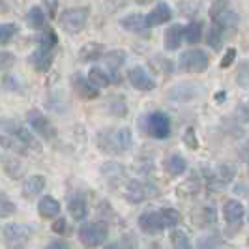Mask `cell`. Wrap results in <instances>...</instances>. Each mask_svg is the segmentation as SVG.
<instances>
[{"mask_svg":"<svg viewBox=\"0 0 249 249\" xmlns=\"http://www.w3.org/2000/svg\"><path fill=\"white\" fill-rule=\"evenodd\" d=\"M215 182H219V186H227L229 182H232L234 180V176H236V169L232 167V165H219L217 169H215Z\"/></svg>","mask_w":249,"mask_h":249,"instance_id":"484cf974","label":"cell"},{"mask_svg":"<svg viewBox=\"0 0 249 249\" xmlns=\"http://www.w3.org/2000/svg\"><path fill=\"white\" fill-rule=\"evenodd\" d=\"M127 81H129V85L135 88V90H141V92H148V90H154V87H156L154 79L150 77V73L142 66L131 68L127 71Z\"/></svg>","mask_w":249,"mask_h":249,"instance_id":"9c48e42d","label":"cell"},{"mask_svg":"<svg viewBox=\"0 0 249 249\" xmlns=\"http://www.w3.org/2000/svg\"><path fill=\"white\" fill-rule=\"evenodd\" d=\"M227 10H231V2L229 0H213L212 8H210V17L215 19L219 13L227 12Z\"/></svg>","mask_w":249,"mask_h":249,"instance_id":"ab89813d","label":"cell"},{"mask_svg":"<svg viewBox=\"0 0 249 249\" xmlns=\"http://www.w3.org/2000/svg\"><path fill=\"white\" fill-rule=\"evenodd\" d=\"M197 248L199 249H221L223 248V240L219 236H215V234H206V236L199 238Z\"/></svg>","mask_w":249,"mask_h":249,"instance_id":"1f68e13d","label":"cell"},{"mask_svg":"<svg viewBox=\"0 0 249 249\" xmlns=\"http://www.w3.org/2000/svg\"><path fill=\"white\" fill-rule=\"evenodd\" d=\"M163 215V221H165V227H176V225L182 221V215H180V212L178 210H175V208H163V210H160Z\"/></svg>","mask_w":249,"mask_h":249,"instance_id":"8d00e7d4","label":"cell"},{"mask_svg":"<svg viewBox=\"0 0 249 249\" xmlns=\"http://www.w3.org/2000/svg\"><path fill=\"white\" fill-rule=\"evenodd\" d=\"M182 37H184V28L180 25H173L167 28L165 37H163V45L167 51H176L182 43Z\"/></svg>","mask_w":249,"mask_h":249,"instance_id":"ffe728a7","label":"cell"},{"mask_svg":"<svg viewBox=\"0 0 249 249\" xmlns=\"http://www.w3.org/2000/svg\"><path fill=\"white\" fill-rule=\"evenodd\" d=\"M32 236V229L23 223H10L4 227V242L8 249H23Z\"/></svg>","mask_w":249,"mask_h":249,"instance_id":"5b68a950","label":"cell"},{"mask_svg":"<svg viewBox=\"0 0 249 249\" xmlns=\"http://www.w3.org/2000/svg\"><path fill=\"white\" fill-rule=\"evenodd\" d=\"M244 215H246V208L242 206L240 200L231 199L223 204V217L227 223H240Z\"/></svg>","mask_w":249,"mask_h":249,"instance_id":"ac0fdd59","label":"cell"},{"mask_svg":"<svg viewBox=\"0 0 249 249\" xmlns=\"http://www.w3.org/2000/svg\"><path fill=\"white\" fill-rule=\"evenodd\" d=\"M131 142H133V137H131L129 127L103 129L98 133V146L105 154H112V156L124 154L131 148Z\"/></svg>","mask_w":249,"mask_h":249,"instance_id":"6da1fadb","label":"cell"},{"mask_svg":"<svg viewBox=\"0 0 249 249\" xmlns=\"http://www.w3.org/2000/svg\"><path fill=\"white\" fill-rule=\"evenodd\" d=\"M225 98H227V92H225V90H219V92H217V94L213 96V100L217 101V103H223Z\"/></svg>","mask_w":249,"mask_h":249,"instance_id":"c3c4849f","label":"cell"},{"mask_svg":"<svg viewBox=\"0 0 249 249\" xmlns=\"http://www.w3.org/2000/svg\"><path fill=\"white\" fill-rule=\"evenodd\" d=\"M173 17V12H171V8H169V4H165V2H160L152 12L146 15V23L148 26H160V25H165V23H169V19Z\"/></svg>","mask_w":249,"mask_h":249,"instance_id":"2e32d148","label":"cell"},{"mask_svg":"<svg viewBox=\"0 0 249 249\" xmlns=\"http://www.w3.org/2000/svg\"><path fill=\"white\" fill-rule=\"evenodd\" d=\"M68 210L71 213L75 221H83L88 213V206H87V199L83 193H75L70 197V202H68Z\"/></svg>","mask_w":249,"mask_h":249,"instance_id":"e0dca14e","label":"cell"},{"mask_svg":"<svg viewBox=\"0 0 249 249\" xmlns=\"http://www.w3.org/2000/svg\"><path fill=\"white\" fill-rule=\"evenodd\" d=\"M37 212L43 219H49V217H56L60 213V202L54 199V197H43V199L37 202Z\"/></svg>","mask_w":249,"mask_h":249,"instance_id":"44dd1931","label":"cell"},{"mask_svg":"<svg viewBox=\"0 0 249 249\" xmlns=\"http://www.w3.org/2000/svg\"><path fill=\"white\" fill-rule=\"evenodd\" d=\"M68 231V221L64 219V217H58L54 223H53V232H56V234H64Z\"/></svg>","mask_w":249,"mask_h":249,"instance_id":"bcb514c9","label":"cell"},{"mask_svg":"<svg viewBox=\"0 0 249 249\" xmlns=\"http://www.w3.org/2000/svg\"><path fill=\"white\" fill-rule=\"evenodd\" d=\"M17 34V26L13 23H2L0 25V45H8Z\"/></svg>","mask_w":249,"mask_h":249,"instance_id":"e575fe53","label":"cell"},{"mask_svg":"<svg viewBox=\"0 0 249 249\" xmlns=\"http://www.w3.org/2000/svg\"><path fill=\"white\" fill-rule=\"evenodd\" d=\"M0 127H2V131L6 133V135H10V137L17 139L21 144H25L28 150H36V152H41V146H39V142H37L34 135L26 129L25 125H21L19 122H15L12 118H2L0 120Z\"/></svg>","mask_w":249,"mask_h":249,"instance_id":"7a4b0ae2","label":"cell"},{"mask_svg":"<svg viewBox=\"0 0 249 249\" xmlns=\"http://www.w3.org/2000/svg\"><path fill=\"white\" fill-rule=\"evenodd\" d=\"M103 51H105V45L103 43H98V41H88L85 43L81 49H79V60L81 62H96L103 58Z\"/></svg>","mask_w":249,"mask_h":249,"instance_id":"9a60e30c","label":"cell"},{"mask_svg":"<svg viewBox=\"0 0 249 249\" xmlns=\"http://www.w3.org/2000/svg\"><path fill=\"white\" fill-rule=\"evenodd\" d=\"M53 58H54V51L37 47V49L28 56V62H30L32 68H36L37 71H49L51 64H53Z\"/></svg>","mask_w":249,"mask_h":249,"instance_id":"4fadbf2b","label":"cell"},{"mask_svg":"<svg viewBox=\"0 0 249 249\" xmlns=\"http://www.w3.org/2000/svg\"><path fill=\"white\" fill-rule=\"evenodd\" d=\"M88 8H73V10H66L60 15V25L68 34H79L88 23Z\"/></svg>","mask_w":249,"mask_h":249,"instance_id":"52a82bcc","label":"cell"},{"mask_svg":"<svg viewBox=\"0 0 249 249\" xmlns=\"http://www.w3.org/2000/svg\"><path fill=\"white\" fill-rule=\"evenodd\" d=\"M26 122H28V125H30L41 139H45V141H54V139H56V129H54V125L51 124L49 118L41 111L30 109V111L26 112Z\"/></svg>","mask_w":249,"mask_h":249,"instance_id":"ba28073f","label":"cell"},{"mask_svg":"<svg viewBox=\"0 0 249 249\" xmlns=\"http://www.w3.org/2000/svg\"><path fill=\"white\" fill-rule=\"evenodd\" d=\"M58 45V37H56V32L54 30H45V32H41L39 37H37V47H41V49H49V51H54V47Z\"/></svg>","mask_w":249,"mask_h":249,"instance_id":"f1b7e54d","label":"cell"},{"mask_svg":"<svg viewBox=\"0 0 249 249\" xmlns=\"http://www.w3.org/2000/svg\"><path fill=\"white\" fill-rule=\"evenodd\" d=\"M234 58H236V49H234V47L227 49V51H225V56L221 58V68H223V70H227L231 64L234 62Z\"/></svg>","mask_w":249,"mask_h":249,"instance_id":"ee69618b","label":"cell"},{"mask_svg":"<svg viewBox=\"0 0 249 249\" xmlns=\"http://www.w3.org/2000/svg\"><path fill=\"white\" fill-rule=\"evenodd\" d=\"M0 146L12 150V152H15V154H23V156L28 152V148H26L25 144H21L17 139L10 137V135H0Z\"/></svg>","mask_w":249,"mask_h":249,"instance_id":"4dcf8cb0","label":"cell"},{"mask_svg":"<svg viewBox=\"0 0 249 249\" xmlns=\"http://www.w3.org/2000/svg\"><path fill=\"white\" fill-rule=\"evenodd\" d=\"M26 23H28L30 28H34V30H39V28L45 26V13L41 12L39 6L30 8V12H28V15H26Z\"/></svg>","mask_w":249,"mask_h":249,"instance_id":"4316f807","label":"cell"},{"mask_svg":"<svg viewBox=\"0 0 249 249\" xmlns=\"http://www.w3.org/2000/svg\"><path fill=\"white\" fill-rule=\"evenodd\" d=\"M184 142H186L189 148H197L199 146V142H197V139H195V131H193V127H189L186 133H184Z\"/></svg>","mask_w":249,"mask_h":249,"instance_id":"f6af8a7d","label":"cell"},{"mask_svg":"<svg viewBox=\"0 0 249 249\" xmlns=\"http://www.w3.org/2000/svg\"><path fill=\"white\" fill-rule=\"evenodd\" d=\"M180 70L186 71V73H202L208 70V64H210V58L204 51L200 49H189L186 53L180 54Z\"/></svg>","mask_w":249,"mask_h":249,"instance_id":"277c9868","label":"cell"},{"mask_svg":"<svg viewBox=\"0 0 249 249\" xmlns=\"http://www.w3.org/2000/svg\"><path fill=\"white\" fill-rule=\"evenodd\" d=\"M184 39H186L187 43H191V45L199 43L200 39H202V25L197 23V21L189 23V25L184 28Z\"/></svg>","mask_w":249,"mask_h":249,"instance_id":"83f0119b","label":"cell"},{"mask_svg":"<svg viewBox=\"0 0 249 249\" xmlns=\"http://www.w3.org/2000/svg\"><path fill=\"white\" fill-rule=\"evenodd\" d=\"M103 176L109 180V182H116L120 178H124V167L118 165V163H105L103 169H101Z\"/></svg>","mask_w":249,"mask_h":249,"instance_id":"f546056e","label":"cell"},{"mask_svg":"<svg viewBox=\"0 0 249 249\" xmlns=\"http://www.w3.org/2000/svg\"><path fill=\"white\" fill-rule=\"evenodd\" d=\"M2 87L8 92H13V94H23L25 92V85L19 81V77H13V75H6L2 79Z\"/></svg>","mask_w":249,"mask_h":249,"instance_id":"d6a6232c","label":"cell"},{"mask_svg":"<svg viewBox=\"0 0 249 249\" xmlns=\"http://www.w3.org/2000/svg\"><path fill=\"white\" fill-rule=\"evenodd\" d=\"M171 242H173V248L175 249H193L187 234H184L182 231H173L171 232Z\"/></svg>","mask_w":249,"mask_h":249,"instance_id":"d590c367","label":"cell"},{"mask_svg":"<svg viewBox=\"0 0 249 249\" xmlns=\"http://www.w3.org/2000/svg\"><path fill=\"white\" fill-rule=\"evenodd\" d=\"M139 229L146 234H160L165 229L161 212H144L139 215Z\"/></svg>","mask_w":249,"mask_h":249,"instance_id":"30bf717a","label":"cell"},{"mask_svg":"<svg viewBox=\"0 0 249 249\" xmlns=\"http://www.w3.org/2000/svg\"><path fill=\"white\" fill-rule=\"evenodd\" d=\"M15 213V204H13L8 195L0 193V217H8Z\"/></svg>","mask_w":249,"mask_h":249,"instance_id":"f35d334b","label":"cell"},{"mask_svg":"<svg viewBox=\"0 0 249 249\" xmlns=\"http://www.w3.org/2000/svg\"><path fill=\"white\" fill-rule=\"evenodd\" d=\"M109 234L107 225L101 221H94V223H85L79 229V240L85 248H98L101 246Z\"/></svg>","mask_w":249,"mask_h":249,"instance_id":"3957f363","label":"cell"},{"mask_svg":"<svg viewBox=\"0 0 249 249\" xmlns=\"http://www.w3.org/2000/svg\"><path fill=\"white\" fill-rule=\"evenodd\" d=\"M47 249H70V246L66 244V242H60V240H56V242H51Z\"/></svg>","mask_w":249,"mask_h":249,"instance_id":"7dc6e473","label":"cell"},{"mask_svg":"<svg viewBox=\"0 0 249 249\" xmlns=\"http://www.w3.org/2000/svg\"><path fill=\"white\" fill-rule=\"evenodd\" d=\"M71 87H73L75 94L83 100H96L100 96V88H96L90 81L88 77H83L81 73H75L71 77Z\"/></svg>","mask_w":249,"mask_h":249,"instance_id":"8fae6325","label":"cell"},{"mask_svg":"<svg viewBox=\"0 0 249 249\" xmlns=\"http://www.w3.org/2000/svg\"><path fill=\"white\" fill-rule=\"evenodd\" d=\"M120 26L127 32H133V34H146L150 28L148 23H146V15H141V13L125 15L124 19L120 21Z\"/></svg>","mask_w":249,"mask_h":249,"instance_id":"7c38bea8","label":"cell"},{"mask_svg":"<svg viewBox=\"0 0 249 249\" xmlns=\"http://www.w3.org/2000/svg\"><path fill=\"white\" fill-rule=\"evenodd\" d=\"M163 167H165L167 175L175 178V176H180V175H184V173H186L187 163H186V160L180 156V154H171L169 158H165Z\"/></svg>","mask_w":249,"mask_h":249,"instance_id":"d6986e66","label":"cell"},{"mask_svg":"<svg viewBox=\"0 0 249 249\" xmlns=\"http://www.w3.org/2000/svg\"><path fill=\"white\" fill-rule=\"evenodd\" d=\"M206 41H208V45L213 47V49H217L219 45H221V41H223V28L217 25H213L210 28V34L206 37Z\"/></svg>","mask_w":249,"mask_h":249,"instance_id":"74e56055","label":"cell"},{"mask_svg":"<svg viewBox=\"0 0 249 249\" xmlns=\"http://www.w3.org/2000/svg\"><path fill=\"white\" fill-rule=\"evenodd\" d=\"M103 62H105V68L109 70V73H112L116 77V71L118 68L125 62V53L124 51H109L107 54H103Z\"/></svg>","mask_w":249,"mask_h":249,"instance_id":"7402d4cb","label":"cell"},{"mask_svg":"<svg viewBox=\"0 0 249 249\" xmlns=\"http://www.w3.org/2000/svg\"><path fill=\"white\" fill-rule=\"evenodd\" d=\"M124 195L131 204H139V202H142V200L148 197L150 191L146 184H142V182H139V180H129L127 186H125Z\"/></svg>","mask_w":249,"mask_h":249,"instance_id":"5bb4252c","label":"cell"},{"mask_svg":"<svg viewBox=\"0 0 249 249\" xmlns=\"http://www.w3.org/2000/svg\"><path fill=\"white\" fill-rule=\"evenodd\" d=\"M144 131L154 139H167L171 135V120L161 111L150 112L144 116Z\"/></svg>","mask_w":249,"mask_h":249,"instance_id":"8992f818","label":"cell"},{"mask_svg":"<svg viewBox=\"0 0 249 249\" xmlns=\"http://www.w3.org/2000/svg\"><path fill=\"white\" fill-rule=\"evenodd\" d=\"M88 81L96 88H107L112 83V77H111V73H107L105 70H101V68L96 66V68H90V71H88Z\"/></svg>","mask_w":249,"mask_h":249,"instance_id":"cb8c5ba5","label":"cell"},{"mask_svg":"<svg viewBox=\"0 0 249 249\" xmlns=\"http://www.w3.org/2000/svg\"><path fill=\"white\" fill-rule=\"evenodd\" d=\"M47 2V8H51V17H54V12H56V0H45Z\"/></svg>","mask_w":249,"mask_h":249,"instance_id":"681fc988","label":"cell"},{"mask_svg":"<svg viewBox=\"0 0 249 249\" xmlns=\"http://www.w3.org/2000/svg\"><path fill=\"white\" fill-rule=\"evenodd\" d=\"M107 109L111 114L114 116H125L127 114V105L122 98H112V100L107 101Z\"/></svg>","mask_w":249,"mask_h":249,"instance_id":"836d02e7","label":"cell"},{"mask_svg":"<svg viewBox=\"0 0 249 249\" xmlns=\"http://www.w3.org/2000/svg\"><path fill=\"white\" fill-rule=\"evenodd\" d=\"M43 187H45V178L43 176H28L25 180V184H23V193H25V197H34V195L43 191Z\"/></svg>","mask_w":249,"mask_h":249,"instance_id":"d4e9b609","label":"cell"},{"mask_svg":"<svg viewBox=\"0 0 249 249\" xmlns=\"http://www.w3.org/2000/svg\"><path fill=\"white\" fill-rule=\"evenodd\" d=\"M202 217H200L197 223L202 225V227H206V225H210L215 221V212H213L212 208H202V213H200Z\"/></svg>","mask_w":249,"mask_h":249,"instance_id":"7bdbcfd3","label":"cell"},{"mask_svg":"<svg viewBox=\"0 0 249 249\" xmlns=\"http://www.w3.org/2000/svg\"><path fill=\"white\" fill-rule=\"evenodd\" d=\"M197 96V87L193 85H178V87L171 88L169 90V98L176 101H187V100H193Z\"/></svg>","mask_w":249,"mask_h":249,"instance_id":"603a6c76","label":"cell"},{"mask_svg":"<svg viewBox=\"0 0 249 249\" xmlns=\"http://www.w3.org/2000/svg\"><path fill=\"white\" fill-rule=\"evenodd\" d=\"M236 79H238V85H240V87H244V88L248 87V85H249V62L240 64Z\"/></svg>","mask_w":249,"mask_h":249,"instance_id":"60d3db41","label":"cell"},{"mask_svg":"<svg viewBox=\"0 0 249 249\" xmlns=\"http://www.w3.org/2000/svg\"><path fill=\"white\" fill-rule=\"evenodd\" d=\"M15 64V56L8 51H0V70H6V68H12Z\"/></svg>","mask_w":249,"mask_h":249,"instance_id":"b9f144b4","label":"cell"},{"mask_svg":"<svg viewBox=\"0 0 249 249\" xmlns=\"http://www.w3.org/2000/svg\"><path fill=\"white\" fill-rule=\"evenodd\" d=\"M137 4H141V6H146V4H150V2H154V0H135Z\"/></svg>","mask_w":249,"mask_h":249,"instance_id":"f907efd6","label":"cell"}]
</instances>
